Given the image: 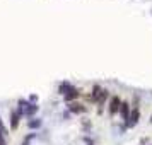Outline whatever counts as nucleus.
<instances>
[{
    "label": "nucleus",
    "instance_id": "f257e3e1",
    "mask_svg": "<svg viewBox=\"0 0 152 145\" xmlns=\"http://www.w3.org/2000/svg\"><path fill=\"white\" fill-rule=\"evenodd\" d=\"M120 108H121V99H120V96H111L110 104H108V113H110V116L120 114Z\"/></svg>",
    "mask_w": 152,
    "mask_h": 145
},
{
    "label": "nucleus",
    "instance_id": "f03ea898",
    "mask_svg": "<svg viewBox=\"0 0 152 145\" xmlns=\"http://www.w3.org/2000/svg\"><path fill=\"white\" fill-rule=\"evenodd\" d=\"M138 119H140V109H138V108H132L130 118L125 121V128H133V126L138 123Z\"/></svg>",
    "mask_w": 152,
    "mask_h": 145
},
{
    "label": "nucleus",
    "instance_id": "7ed1b4c3",
    "mask_svg": "<svg viewBox=\"0 0 152 145\" xmlns=\"http://www.w3.org/2000/svg\"><path fill=\"white\" fill-rule=\"evenodd\" d=\"M67 109H69L70 114H80V113H86V111H87V108H86L82 103L74 101V103H69V104H67Z\"/></svg>",
    "mask_w": 152,
    "mask_h": 145
},
{
    "label": "nucleus",
    "instance_id": "20e7f679",
    "mask_svg": "<svg viewBox=\"0 0 152 145\" xmlns=\"http://www.w3.org/2000/svg\"><path fill=\"white\" fill-rule=\"evenodd\" d=\"M80 96H82V92L77 89V87H74V85H72V87H70V90L65 94V96H63V99H65V103L69 104V103H74V101H77Z\"/></svg>",
    "mask_w": 152,
    "mask_h": 145
},
{
    "label": "nucleus",
    "instance_id": "39448f33",
    "mask_svg": "<svg viewBox=\"0 0 152 145\" xmlns=\"http://www.w3.org/2000/svg\"><path fill=\"white\" fill-rule=\"evenodd\" d=\"M21 118H22V114H21L17 109L10 111V130H17V128H19Z\"/></svg>",
    "mask_w": 152,
    "mask_h": 145
},
{
    "label": "nucleus",
    "instance_id": "423d86ee",
    "mask_svg": "<svg viewBox=\"0 0 152 145\" xmlns=\"http://www.w3.org/2000/svg\"><path fill=\"white\" fill-rule=\"evenodd\" d=\"M130 113H132V104L128 101H121V108H120V116L123 121H126L130 118Z\"/></svg>",
    "mask_w": 152,
    "mask_h": 145
},
{
    "label": "nucleus",
    "instance_id": "0eeeda50",
    "mask_svg": "<svg viewBox=\"0 0 152 145\" xmlns=\"http://www.w3.org/2000/svg\"><path fill=\"white\" fill-rule=\"evenodd\" d=\"M38 109H39V106L34 103H28V106L24 108V116H28V118H33L38 113Z\"/></svg>",
    "mask_w": 152,
    "mask_h": 145
},
{
    "label": "nucleus",
    "instance_id": "6e6552de",
    "mask_svg": "<svg viewBox=\"0 0 152 145\" xmlns=\"http://www.w3.org/2000/svg\"><path fill=\"white\" fill-rule=\"evenodd\" d=\"M101 90H103V87L99 85V84H94L92 85V90H91V101L92 103H96L97 97H99V94H101Z\"/></svg>",
    "mask_w": 152,
    "mask_h": 145
},
{
    "label": "nucleus",
    "instance_id": "1a4fd4ad",
    "mask_svg": "<svg viewBox=\"0 0 152 145\" xmlns=\"http://www.w3.org/2000/svg\"><path fill=\"white\" fill-rule=\"evenodd\" d=\"M70 87H72V84L67 82V80H63V82L60 84V85H58V92H60L62 96H65V94H67V92L70 90Z\"/></svg>",
    "mask_w": 152,
    "mask_h": 145
},
{
    "label": "nucleus",
    "instance_id": "9d476101",
    "mask_svg": "<svg viewBox=\"0 0 152 145\" xmlns=\"http://www.w3.org/2000/svg\"><path fill=\"white\" fill-rule=\"evenodd\" d=\"M39 126H41V119H38V118H31L28 121L29 130H36V128H39Z\"/></svg>",
    "mask_w": 152,
    "mask_h": 145
},
{
    "label": "nucleus",
    "instance_id": "9b49d317",
    "mask_svg": "<svg viewBox=\"0 0 152 145\" xmlns=\"http://www.w3.org/2000/svg\"><path fill=\"white\" fill-rule=\"evenodd\" d=\"M34 137H36L34 133H29L28 137H24V140H22V144H21V145H29V144H31V140H33Z\"/></svg>",
    "mask_w": 152,
    "mask_h": 145
},
{
    "label": "nucleus",
    "instance_id": "f8f14e48",
    "mask_svg": "<svg viewBox=\"0 0 152 145\" xmlns=\"http://www.w3.org/2000/svg\"><path fill=\"white\" fill-rule=\"evenodd\" d=\"M82 126H84V130H86V131L91 130V121L87 119V118H84V119H82Z\"/></svg>",
    "mask_w": 152,
    "mask_h": 145
},
{
    "label": "nucleus",
    "instance_id": "ddd939ff",
    "mask_svg": "<svg viewBox=\"0 0 152 145\" xmlns=\"http://www.w3.org/2000/svg\"><path fill=\"white\" fill-rule=\"evenodd\" d=\"M0 133H2L4 137H7V135H9V130L5 128V126H4V123H2V119H0Z\"/></svg>",
    "mask_w": 152,
    "mask_h": 145
},
{
    "label": "nucleus",
    "instance_id": "4468645a",
    "mask_svg": "<svg viewBox=\"0 0 152 145\" xmlns=\"http://www.w3.org/2000/svg\"><path fill=\"white\" fill-rule=\"evenodd\" d=\"M36 101H38V96H36V94L29 96V103H34V104H36Z\"/></svg>",
    "mask_w": 152,
    "mask_h": 145
},
{
    "label": "nucleus",
    "instance_id": "2eb2a0df",
    "mask_svg": "<svg viewBox=\"0 0 152 145\" xmlns=\"http://www.w3.org/2000/svg\"><path fill=\"white\" fill-rule=\"evenodd\" d=\"M84 142H86L87 145H94V144H92V140H91V138H84Z\"/></svg>",
    "mask_w": 152,
    "mask_h": 145
},
{
    "label": "nucleus",
    "instance_id": "dca6fc26",
    "mask_svg": "<svg viewBox=\"0 0 152 145\" xmlns=\"http://www.w3.org/2000/svg\"><path fill=\"white\" fill-rule=\"evenodd\" d=\"M151 123H152V116H151Z\"/></svg>",
    "mask_w": 152,
    "mask_h": 145
}]
</instances>
